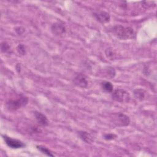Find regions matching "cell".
Masks as SVG:
<instances>
[{
  "label": "cell",
  "instance_id": "8fae6325",
  "mask_svg": "<svg viewBox=\"0 0 157 157\" xmlns=\"http://www.w3.org/2000/svg\"><path fill=\"white\" fill-rule=\"evenodd\" d=\"M101 88L107 93H112L113 91V85L108 81H104L101 83Z\"/></svg>",
  "mask_w": 157,
  "mask_h": 157
},
{
  "label": "cell",
  "instance_id": "277c9868",
  "mask_svg": "<svg viewBox=\"0 0 157 157\" xmlns=\"http://www.w3.org/2000/svg\"><path fill=\"white\" fill-rule=\"evenodd\" d=\"M3 138L6 144L12 148H19L25 146V145L21 141L8 137L7 136H3Z\"/></svg>",
  "mask_w": 157,
  "mask_h": 157
},
{
  "label": "cell",
  "instance_id": "5b68a950",
  "mask_svg": "<svg viewBox=\"0 0 157 157\" xmlns=\"http://www.w3.org/2000/svg\"><path fill=\"white\" fill-rule=\"evenodd\" d=\"M74 83L77 86L82 88H86L88 86V80L86 77L82 74H77L74 78Z\"/></svg>",
  "mask_w": 157,
  "mask_h": 157
},
{
  "label": "cell",
  "instance_id": "30bf717a",
  "mask_svg": "<svg viewBox=\"0 0 157 157\" xmlns=\"http://www.w3.org/2000/svg\"><path fill=\"white\" fill-rule=\"evenodd\" d=\"M78 134L80 139L86 143H90L92 142V137L88 132L86 131H79L78 132Z\"/></svg>",
  "mask_w": 157,
  "mask_h": 157
},
{
  "label": "cell",
  "instance_id": "3957f363",
  "mask_svg": "<svg viewBox=\"0 0 157 157\" xmlns=\"http://www.w3.org/2000/svg\"><path fill=\"white\" fill-rule=\"evenodd\" d=\"M112 98L113 100L120 102H127L130 99V96L128 92L123 89H117L112 93Z\"/></svg>",
  "mask_w": 157,
  "mask_h": 157
},
{
  "label": "cell",
  "instance_id": "4fadbf2b",
  "mask_svg": "<svg viewBox=\"0 0 157 157\" xmlns=\"http://www.w3.org/2000/svg\"><path fill=\"white\" fill-rule=\"evenodd\" d=\"M37 148L41 152L45 154L46 155L50 156H53V155L52 153V152L47 148H46L45 147H42V146H37Z\"/></svg>",
  "mask_w": 157,
  "mask_h": 157
},
{
  "label": "cell",
  "instance_id": "2e32d148",
  "mask_svg": "<svg viewBox=\"0 0 157 157\" xmlns=\"http://www.w3.org/2000/svg\"><path fill=\"white\" fill-rule=\"evenodd\" d=\"M106 74H107V76L108 77H110V78H112L115 76V71L114 70L113 68H112V67H108L107 69V71H106Z\"/></svg>",
  "mask_w": 157,
  "mask_h": 157
},
{
  "label": "cell",
  "instance_id": "5bb4252c",
  "mask_svg": "<svg viewBox=\"0 0 157 157\" xmlns=\"http://www.w3.org/2000/svg\"><path fill=\"white\" fill-rule=\"evenodd\" d=\"M17 50L18 53L19 54H20L21 55H25L26 53V50L25 46L22 44H20L17 46Z\"/></svg>",
  "mask_w": 157,
  "mask_h": 157
},
{
  "label": "cell",
  "instance_id": "9c48e42d",
  "mask_svg": "<svg viewBox=\"0 0 157 157\" xmlns=\"http://www.w3.org/2000/svg\"><path fill=\"white\" fill-rule=\"evenodd\" d=\"M118 120L119 121L118 123L119 125L120 126H128L130 123V120L129 117L125 114L122 113H119L118 114Z\"/></svg>",
  "mask_w": 157,
  "mask_h": 157
},
{
  "label": "cell",
  "instance_id": "8992f818",
  "mask_svg": "<svg viewBox=\"0 0 157 157\" xmlns=\"http://www.w3.org/2000/svg\"><path fill=\"white\" fill-rule=\"evenodd\" d=\"M51 31L56 36H60L66 33V28L62 23L56 22L52 25Z\"/></svg>",
  "mask_w": 157,
  "mask_h": 157
},
{
  "label": "cell",
  "instance_id": "7a4b0ae2",
  "mask_svg": "<svg viewBox=\"0 0 157 157\" xmlns=\"http://www.w3.org/2000/svg\"><path fill=\"white\" fill-rule=\"evenodd\" d=\"M28 102V98L21 96L16 99L9 100L6 103V108L9 111H15L19 108L25 106Z\"/></svg>",
  "mask_w": 157,
  "mask_h": 157
},
{
  "label": "cell",
  "instance_id": "52a82bcc",
  "mask_svg": "<svg viewBox=\"0 0 157 157\" xmlns=\"http://www.w3.org/2000/svg\"><path fill=\"white\" fill-rule=\"evenodd\" d=\"M94 18L101 23H105L110 21V16L109 13L105 11H99L94 13Z\"/></svg>",
  "mask_w": 157,
  "mask_h": 157
},
{
  "label": "cell",
  "instance_id": "9a60e30c",
  "mask_svg": "<svg viewBox=\"0 0 157 157\" xmlns=\"http://www.w3.org/2000/svg\"><path fill=\"white\" fill-rule=\"evenodd\" d=\"M1 52H7L10 49V46L9 45V44L5 41L2 42L1 43Z\"/></svg>",
  "mask_w": 157,
  "mask_h": 157
},
{
  "label": "cell",
  "instance_id": "ac0fdd59",
  "mask_svg": "<svg viewBox=\"0 0 157 157\" xmlns=\"http://www.w3.org/2000/svg\"><path fill=\"white\" fill-rule=\"evenodd\" d=\"M21 28H21V27H18V28H16V29H15V31H16V32H17H17H18V29H21ZM23 33V32H22V31H21V30H19V32H18V34H22V33Z\"/></svg>",
  "mask_w": 157,
  "mask_h": 157
},
{
  "label": "cell",
  "instance_id": "ba28073f",
  "mask_svg": "<svg viewBox=\"0 0 157 157\" xmlns=\"http://www.w3.org/2000/svg\"><path fill=\"white\" fill-rule=\"evenodd\" d=\"M34 116L36 117V119L37 121V123L40 124L41 126H47L48 124V121L47 118L45 115H44L43 113L39 112H34Z\"/></svg>",
  "mask_w": 157,
  "mask_h": 157
},
{
  "label": "cell",
  "instance_id": "6da1fadb",
  "mask_svg": "<svg viewBox=\"0 0 157 157\" xmlns=\"http://www.w3.org/2000/svg\"><path fill=\"white\" fill-rule=\"evenodd\" d=\"M110 31L115 36L121 40H127L135 37V33L133 29L130 27L115 25Z\"/></svg>",
  "mask_w": 157,
  "mask_h": 157
},
{
  "label": "cell",
  "instance_id": "7c38bea8",
  "mask_svg": "<svg viewBox=\"0 0 157 157\" xmlns=\"http://www.w3.org/2000/svg\"><path fill=\"white\" fill-rule=\"evenodd\" d=\"M134 96L137 99L142 101L145 98V91L142 89H136L134 90Z\"/></svg>",
  "mask_w": 157,
  "mask_h": 157
},
{
  "label": "cell",
  "instance_id": "e0dca14e",
  "mask_svg": "<svg viewBox=\"0 0 157 157\" xmlns=\"http://www.w3.org/2000/svg\"><path fill=\"white\" fill-rule=\"evenodd\" d=\"M116 137H117V136L112 133H107V134H105L104 135V138L107 140L115 139Z\"/></svg>",
  "mask_w": 157,
  "mask_h": 157
}]
</instances>
